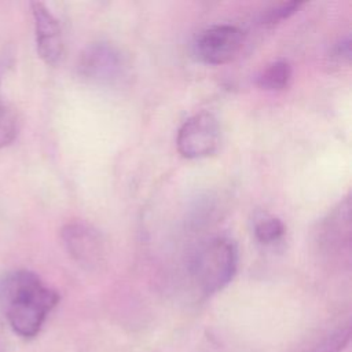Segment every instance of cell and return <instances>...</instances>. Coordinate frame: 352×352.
<instances>
[{
    "label": "cell",
    "mask_w": 352,
    "mask_h": 352,
    "mask_svg": "<svg viewBox=\"0 0 352 352\" xmlns=\"http://www.w3.org/2000/svg\"><path fill=\"white\" fill-rule=\"evenodd\" d=\"M58 301V292L29 270H12L0 276V311L23 340L38 336Z\"/></svg>",
    "instance_id": "6da1fadb"
},
{
    "label": "cell",
    "mask_w": 352,
    "mask_h": 352,
    "mask_svg": "<svg viewBox=\"0 0 352 352\" xmlns=\"http://www.w3.org/2000/svg\"><path fill=\"white\" fill-rule=\"evenodd\" d=\"M236 268L235 242L227 236H217L201 246L191 263V275L199 292L208 296L224 289L235 276Z\"/></svg>",
    "instance_id": "7a4b0ae2"
},
{
    "label": "cell",
    "mask_w": 352,
    "mask_h": 352,
    "mask_svg": "<svg viewBox=\"0 0 352 352\" xmlns=\"http://www.w3.org/2000/svg\"><path fill=\"white\" fill-rule=\"evenodd\" d=\"M78 74L98 85L118 84L126 73V62L118 48L110 43H94L81 52Z\"/></svg>",
    "instance_id": "3957f363"
},
{
    "label": "cell",
    "mask_w": 352,
    "mask_h": 352,
    "mask_svg": "<svg viewBox=\"0 0 352 352\" xmlns=\"http://www.w3.org/2000/svg\"><path fill=\"white\" fill-rule=\"evenodd\" d=\"M220 143V125L210 111H199L187 118L177 131L176 146L188 160L212 155Z\"/></svg>",
    "instance_id": "277c9868"
},
{
    "label": "cell",
    "mask_w": 352,
    "mask_h": 352,
    "mask_svg": "<svg viewBox=\"0 0 352 352\" xmlns=\"http://www.w3.org/2000/svg\"><path fill=\"white\" fill-rule=\"evenodd\" d=\"M245 41L242 29L234 25H214L199 32L192 44L194 55L206 65H224L234 60Z\"/></svg>",
    "instance_id": "5b68a950"
},
{
    "label": "cell",
    "mask_w": 352,
    "mask_h": 352,
    "mask_svg": "<svg viewBox=\"0 0 352 352\" xmlns=\"http://www.w3.org/2000/svg\"><path fill=\"white\" fill-rule=\"evenodd\" d=\"M62 242L69 256L87 268L99 265L106 257L103 239L98 230L82 221L66 224L60 231Z\"/></svg>",
    "instance_id": "8992f818"
},
{
    "label": "cell",
    "mask_w": 352,
    "mask_h": 352,
    "mask_svg": "<svg viewBox=\"0 0 352 352\" xmlns=\"http://www.w3.org/2000/svg\"><path fill=\"white\" fill-rule=\"evenodd\" d=\"M36 47L38 56L50 66H56L63 56V37L59 21L41 1L30 3Z\"/></svg>",
    "instance_id": "52a82bcc"
},
{
    "label": "cell",
    "mask_w": 352,
    "mask_h": 352,
    "mask_svg": "<svg viewBox=\"0 0 352 352\" xmlns=\"http://www.w3.org/2000/svg\"><path fill=\"white\" fill-rule=\"evenodd\" d=\"M349 199L341 202L324 223V243L330 249H342V243H349Z\"/></svg>",
    "instance_id": "ba28073f"
},
{
    "label": "cell",
    "mask_w": 352,
    "mask_h": 352,
    "mask_svg": "<svg viewBox=\"0 0 352 352\" xmlns=\"http://www.w3.org/2000/svg\"><path fill=\"white\" fill-rule=\"evenodd\" d=\"M292 66L287 60L279 59L267 65L257 76L256 82L265 91H282L292 80Z\"/></svg>",
    "instance_id": "9c48e42d"
},
{
    "label": "cell",
    "mask_w": 352,
    "mask_h": 352,
    "mask_svg": "<svg viewBox=\"0 0 352 352\" xmlns=\"http://www.w3.org/2000/svg\"><path fill=\"white\" fill-rule=\"evenodd\" d=\"M286 227L283 221L270 213H257L253 220L254 238L265 246L274 245L285 236Z\"/></svg>",
    "instance_id": "30bf717a"
},
{
    "label": "cell",
    "mask_w": 352,
    "mask_h": 352,
    "mask_svg": "<svg viewBox=\"0 0 352 352\" xmlns=\"http://www.w3.org/2000/svg\"><path fill=\"white\" fill-rule=\"evenodd\" d=\"M19 132V117L16 111L0 102V148L11 144Z\"/></svg>",
    "instance_id": "8fae6325"
},
{
    "label": "cell",
    "mask_w": 352,
    "mask_h": 352,
    "mask_svg": "<svg viewBox=\"0 0 352 352\" xmlns=\"http://www.w3.org/2000/svg\"><path fill=\"white\" fill-rule=\"evenodd\" d=\"M302 6L301 1H287V3H279L272 6L265 11V14L261 18L263 25H275L279 23L293 14L298 11V8Z\"/></svg>",
    "instance_id": "7c38bea8"
},
{
    "label": "cell",
    "mask_w": 352,
    "mask_h": 352,
    "mask_svg": "<svg viewBox=\"0 0 352 352\" xmlns=\"http://www.w3.org/2000/svg\"><path fill=\"white\" fill-rule=\"evenodd\" d=\"M333 56L340 62H349L351 59V38L346 36L341 38L333 48Z\"/></svg>",
    "instance_id": "4fadbf2b"
}]
</instances>
